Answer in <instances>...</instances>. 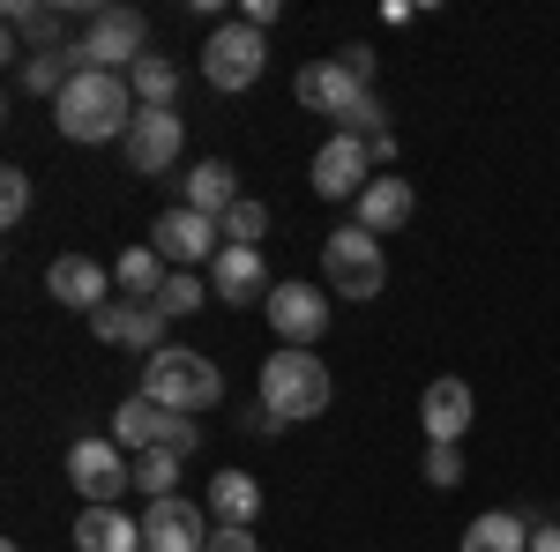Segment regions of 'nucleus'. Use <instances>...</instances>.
Returning <instances> with one entry per match:
<instances>
[{"label":"nucleus","instance_id":"obj_28","mask_svg":"<svg viewBox=\"0 0 560 552\" xmlns=\"http://www.w3.org/2000/svg\"><path fill=\"white\" fill-rule=\"evenodd\" d=\"M173 485H179V456L173 448H142V456H135V493L173 501Z\"/></svg>","mask_w":560,"mask_h":552},{"label":"nucleus","instance_id":"obj_26","mask_svg":"<svg viewBox=\"0 0 560 552\" xmlns=\"http://www.w3.org/2000/svg\"><path fill=\"white\" fill-rule=\"evenodd\" d=\"M165 277H173V269H165V255H158V247H128V255L113 261L120 298H158V292H165Z\"/></svg>","mask_w":560,"mask_h":552},{"label":"nucleus","instance_id":"obj_10","mask_svg":"<svg viewBox=\"0 0 560 552\" xmlns=\"http://www.w3.org/2000/svg\"><path fill=\"white\" fill-rule=\"evenodd\" d=\"M292 97H300L306 113H329V120L345 128L351 113H359V105L374 97V83H359V75L345 68V52H337V60H314V68H300V83H292Z\"/></svg>","mask_w":560,"mask_h":552},{"label":"nucleus","instance_id":"obj_18","mask_svg":"<svg viewBox=\"0 0 560 552\" xmlns=\"http://www.w3.org/2000/svg\"><path fill=\"white\" fill-rule=\"evenodd\" d=\"M240 202H247V195H240V172L224 165V157H210V165L187 172V195H179V210H202V216H217V224H224V216L240 210Z\"/></svg>","mask_w":560,"mask_h":552},{"label":"nucleus","instance_id":"obj_34","mask_svg":"<svg viewBox=\"0 0 560 552\" xmlns=\"http://www.w3.org/2000/svg\"><path fill=\"white\" fill-rule=\"evenodd\" d=\"M165 448H173L179 463H187V456L202 448V425H195V419H179V411H173V419H165Z\"/></svg>","mask_w":560,"mask_h":552},{"label":"nucleus","instance_id":"obj_33","mask_svg":"<svg viewBox=\"0 0 560 552\" xmlns=\"http://www.w3.org/2000/svg\"><path fill=\"white\" fill-rule=\"evenodd\" d=\"M90 337L97 343H128V298H105V306L90 314Z\"/></svg>","mask_w":560,"mask_h":552},{"label":"nucleus","instance_id":"obj_40","mask_svg":"<svg viewBox=\"0 0 560 552\" xmlns=\"http://www.w3.org/2000/svg\"><path fill=\"white\" fill-rule=\"evenodd\" d=\"M0 552H23V545H0Z\"/></svg>","mask_w":560,"mask_h":552},{"label":"nucleus","instance_id":"obj_12","mask_svg":"<svg viewBox=\"0 0 560 552\" xmlns=\"http://www.w3.org/2000/svg\"><path fill=\"white\" fill-rule=\"evenodd\" d=\"M210 545V508H195V501H150L142 515V552H202Z\"/></svg>","mask_w":560,"mask_h":552},{"label":"nucleus","instance_id":"obj_17","mask_svg":"<svg viewBox=\"0 0 560 552\" xmlns=\"http://www.w3.org/2000/svg\"><path fill=\"white\" fill-rule=\"evenodd\" d=\"M351 210H359L351 224H366V232L382 239V232H404V224H411L419 195H411V179H396V172H388V179H374V187H366V195H359Z\"/></svg>","mask_w":560,"mask_h":552},{"label":"nucleus","instance_id":"obj_13","mask_svg":"<svg viewBox=\"0 0 560 552\" xmlns=\"http://www.w3.org/2000/svg\"><path fill=\"white\" fill-rule=\"evenodd\" d=\"M120 150H128L135 172H173L179 150H187V120H179V113H135V128H128Z\"/></svg>","mask_w":560,"mask_h":552},{"label":"nucleus","instance_id":"obj_21","mask_svg":"<svg viewBox=\"0 0 560 552\" xmlns=\"http://www.w3.org/2000/svg\"><path fill=\"white\" fill-rule=\"evenodd\" d=\"M530 530H538V522L523 508H486L471 530H464V552H530Z\"/></svg>","mask_w":560,"mask_h":552},{"label":"nucleus","instance_id":"obj_32","mask_svg":"<svg viewBox=\"0 0 560 552\" xmlns=\"http://www.w3.org/2000/svg\"><path fill=\"white\" fill-rule=\"evenodd\" d=\"M464 478V448L456 441H427V485H456Z\"/></svg>","mask_w":560,"mask_h":552},{"label":"nucleus","instance_id":"obj_31","mask_svg":"<svg viewBox=\"0 0 560 552\" xmlns=\"http://www.w3.org/2000/svg\"><path fill=\"white\" fill-rule=\"evenodd\" d=\"M23 216H31V172H0V224H8V232H15V224H23Z\"/></svg>","mask_w":560,"mask_h":552},{"label":"nucleus","instance_id":"obj_29","mask_svg":"<svg viewBox=\"0 0 560 552\" xmlns=\"http://www.w3.org/2000/svg\"><path fill=\"white\" fill-rule=\"evenodd\" d=\"M210 298H217V292L202 284V277H195V269H173V277H165V292H158V306H165L173 321H187V314H202Z\"/></svg>","mask_w":560,"mask_h":552},{"label":"nucleus","instance_id":"obj_5","mask_svg":"<svg viewBox=\"0 0 560 552\" xmlns=\"http://www.w3.org/2000/svg\"><path fill=\"white\" fill-rule=\"evenodd\" d=\"M261 68H269V45H261L255 23H217L210 45H202V83L217 90V97H240V90L261 83Z\"/></svg>","mask_w":560,"mask_h":552},{"label":"nucleus","instance_id":"obj_19","mask_svg":"<svg viewBox=\"0 0 560 552\" xmlns=\"http://www.w3.org/2000/svg\"><path fill=\"white\" fill-rule=\"evenodd\" d=\"M210 522L217 530H255V515H261V485L247 478V470H217L210 478Z\"/></svg>","mask_w":560,"mask_h":552},{"label":"nucleus","instance_id":"obj_27","mask_svg":"<svg viewBox=\"0 0 560 552\" xmlns=\"http://www.w3.org/2000/svg\"><path fill=\"white\" fill-rule=\"evenodd\" d=\"M165 321H173V314H165L158 298H128V351H142V359L173 351V343H165Z\"/></svg>","mask_w":560,"mask_h":552},{"label":"nucleus","instance_id":"obj_41","mask_svg":"<svg viewBox=\"0 0 560 552\" xmlns=\"http://www.w3.org/2000/svg\"><path fill=\"white\" fill-rule=\"evenodd\" d=\"M553 522H560V515H553Z\"/></svg>","mask_w":560,"mask_h":552},{"label":"nucleus","instance_id":"obj_22","mask_svg":"<svg viewBox=\"0 0 560 552\" xmlns=\"http://www.w3.org/2000/svg\"><path fill=\"white\" fill-rule=\"evenodd\" d=\"M68 23H60V8H38V0H8V38L23 45V52H68L60 38Z\"/></svg>","mask_w":560,"mask_h":552},{"label":"nucleus","instance_id":"obj_9","mask_svg":"<svg viewBox=\"0 0 560 552\" xmlns=\"http://www.w3.org/2000/svg\"><path fill=\"white\" fill-rule=\"evenodd\" d=\"M261 314H269L277 343H292V351H314V337L329 329V292H322V284H292V277H284V284L269 292V306H261Z\"/></svg>","mask_w":560,"mask_h":552},{"label":"nucleus","instance_id":"obj_14","mask_svg":"<svg viewBox=\"0 0 560 552\" xmlns=\"http://www.w3.org/2000/svg\"><path fill=\"white\" fill-rule=\"evenodd\" d=\"M210 292L224 298V306H269V261H261V247H224V255L210 261Z\"/></svg>","mask_w":560,"mask_h":552},{"label":"nucleus","instance_id":"obj_30","mask_svg":"<svg viewBox=\"0 0 560 552\" xmlns=\"http://www.w3.org/2000/svg\"><path fill=\"white\" fill-rule=\"evenodd\" d=\"M261 232H269V210L261 202H240V210L224 216V247H261Z\"/></svg>","mask_w":560,"mask_h":552},{"label":"nucleus","instance_id":"obj_6","mask_svg":"<svg viewBox=\"0 0 560 552\" xmlns=\"http://www.w3.org/2000/svg\"><path fill=\"white\" fill-rule=\"evenodd\" d=\"M68 485L83 493V508H120V493L135 485V463L113 433H83L68 448Z\"/></svg>","mask_w":560,"mask_h":552},{"label":"nucleus","instance_id":"obj_35","mask_svg":"<svg viewBox=\"0 0 560 552\" xmlns=\"http://www.w3.org/2000/svg\"><path fill=\"white\" fill-rule=\"evenodd\" d=\"M202 552H261V545H255V530H210Z\"/></svg>","mask_w":560,"mask_h":552},{"label":"nucleus","instance_id":"obj_24","mask_svg":"<svg viewBox=\"0 0 560 552\" xmlns=\"http://www.w3.org/2000/svg\"><path fill=\"white\" fill-rule=\"evenodd\" d=\"M128 90H135V105L142 113H173V97H179V68L165 60V52H142L128 68Z\"/></svg>","mask_w":560,"mask_h":552},{"label":"nucleus","instance_id":"obj_16","mask_svg":"<svg viewBox=\"0 0 560 552\" xmlns=\"http://www.w3.org/2000/svg\"><path fill=\"white\" fill-rule=\"evenodd\" d=\"M471 381H456V374H441V381L419 396V425H427V441H456L464 448V433H471Z\"/></svg>","mask_w":560,"mask_h":552},{"label":"nucleus","instance_id":"obj_1","mask_svg":"<svg viewBox=\"0 0 560 552\" xmlns=\"http://www.w3.org/2000/svg\"><path fill=\"white\" fill-rule=\"evenodd\" d=\"M135 90L128 75H97V68H83L75 83L52 97V128L68 134V142H128L135 128Z\"/></svg>","mask_w":560,"mask_h":552},{"label":"nucleus","instance_id":"obj_37","mask_svg":"<svg viewBox=\"0 0 560 552\" xmlns=\"http://www.w3.org/2000/svg\"><path fill=\"white\" fill-rule=\"evenodd\" d=\"M345 68L359 83H374V45H345Z\"/></svg>","mask_w":560,"mask_h":552},{"label":"nucleus","instance_id":"obj_15","mask_svg":"<svg viewBox=\"0 0 560 552\" xmlns=\"http://www.w3.org/2000/svg\"><path fill=\"white\" fill-rule=\"evenodd\" d=\"M45 292L60 298V306H75V314L90 321V314H97L105 298L120 292V284L105 277V261H90V255H60L52 269H45Z\"/></svg>","mask_w":560,"mask_h":552},{"label":"nucleus","instance_id":"obj_4","mask_svg":"<svg viewBox=\"0 0 560 552\" xmlns=\"http://www.w3.org/2000/svg\"><path fill=\"white\" fill-rule=\"evenodd\" d=\"M322 284L337 298H382L388 284V261H382V239L366 224H337L322 239Z\"/></svg>","mask_w":560,"mask_h":552},{"label":"nucleus","instance_id":"obj_3","mask_svg":"<svg viewBox=\"0 0 560 552\" xmlns=\"http://www.w3.org/2000/svg\"><path fill=\"white\" fill-rule=\"evenodd\" d=\"M135 396H150V403H165L179 419H195V411H217V403H224V374H217V359L173 343V351L142 359V388H135Z\"/></svg>","mask_w":560,"mask_h":552},{"label":"nucleus","instance_id":"obj_36","mask_svg":"<svg viewBox=\"0 0 560 552\" xmlns=\"http://www.w3.org/2000/svg\"><path fill=\"white\" fill-rule=\"evenodd\" d=\"M277 15H284V0H247V8H240V23H255V31H269Z\"/></svg>","mask_w":560,"mask_h":552},{"label":"nucleus","instance_id":"obj_11","mask_svg":"<svg viewBox=\"0 0 560 552\" xmlns=\"http://www.w3.org/2000/svg\"><path fill=\"white\" fill-rule=\"evenodd\" d=\"M150 247L165 255V269H195V261L224 255V224L202 216V210H165V216H158V232H150Z\"/></svg>","mask_w":560,"mask_h":552},{"label":"nucleus","instance_id":"obj_38","mask_svg":"<svg viewBox=\"0 0 560 552\" xmlns=\"http://www.w3.org/2000/svg\"><path fill=\"white\" fill-rule=\"evenodd\" d=\"M530 552H560V522H538L530 530Z\"/></svg>","mask_w":560,"mask_h":552},{"label":"nucleus","instance_id":"obj_2","mask_svg":"<svg viewBox=\"0 0 560 552\" xmlns=\"http://www.w3.org/2000/svg\"><path fill=\"white\" fill-rule=\"evenodd\" d=\"M329 366L314 359V351H292V343H277V359H261V411L277 425H300V419H322L329 411Z\"/></svg>","mask_w":560,"mask_h":552},{"label":"nucleus","instance_id":"obj_23","mask_svg":"<svg viewBox=\"0 0 560 552\" xmlns=\"http://www.w3.org/2000/svg\"><path fill=\"white\" fill-rule=\"evenodd\" d=\"M165 419H173L165 403H150V396H128V403L113 411V441H120V448H135V456H142V448H165Z\"/></svg>","mask_w":560,"mask_h":552},{"label":"nucleus","instance_id":"obj_25","mask_svg":"<svg viewBox=\"0 0 560 552\" xmlns=\"http://www.w3.org/2000/svg\"><path fill=\"white\" fill-rule=\"evenodd\" d=\"M75 75H83V60H75V45H68V52H31V60L15 68V83L31 90V97H45V105H52V97H60L68 83H75Z\"/></svg>","mask_w":560,"mask_h":552},{"label":"nucleus","instance_id":"obj_20","mask_svg":"<svg viewBox=\"0 0 560 552\" xmlns=\"http://www.w3.org/2000/svg\"><path fill=\"white\" fill-rule=\"evenodd\" d=\"M75 552H142V522L120 508H83L75 515Z\"/></svg>","mask_w":560,"mask_h":552},{"label":"nucleus","instance_id":"obj_8","mask_svg":"<svg viewBox=\"0 0 560 552\" xmlns=\"http://www.w3.org/2000/svg\"><path fill=\"white\" fill-rule=\"evenodd\" d=\"M366 187H374V142L329 134V142L314 150V195H322V202H359Z\"/></svg>","mask_w":560,"mask_h":552},{"label":"nucleus","instance_id":"obj_39","mask_svg":"<svg viewBox=\"0 0 560 552\" xmlns=\"http://www.w3.org/2000/svg\"><path fill=\"white\" fill-rule=\"evenodd\" d=\"M240 425H247V433H277V419H269L261 403H247V411H240Z\"/></svg>","mask_w":560,"mask_h":552},{"label":"nucleus","instance_id":"obj_7","mask_svg":"<svg viewBox=\"0 0 560 552\" xmlns=\"http://www.w3.org/2000/svg\"><path fill=\"white\" fill-rule=\"evenodd\" d=\"M142 52H150V23L135 8H97L83 23V38H75V60L97 68V75H128Z\"/></svg>","mask_w":560,"mask_h":552}]
</instances>
